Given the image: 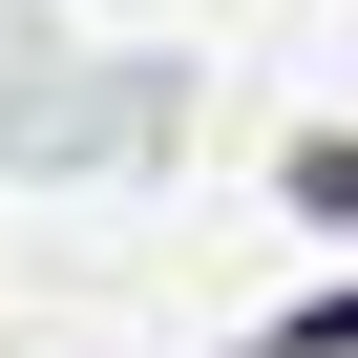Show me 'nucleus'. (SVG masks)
<instances>
[{
    "instance_id": "obj_1",
    "label": "nucleus",
    "mask_w": 358,
    "mask_h": 358,
    "mask_svg": "<svg viewBox=\"0 0 358 358\" xmlns=\"http://www.w3.org/2000/svg\"><path fill=\"white\" fill-rule=\"evenodd\" d=\"M295 358H358V295H316V316H295Z\"/></svg>"
}]
</instances>
